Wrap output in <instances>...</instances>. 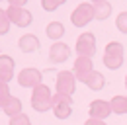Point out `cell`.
<instances>
[{"label":"cell","instance_id":"cell-6","mask_svg":"<svg viewBox=\"0 0 127 125\" xmlns=\"http://www.w3.org/2000/svg\"><path fill=\"white\" fill-rule=\"evenodd\" d=\"M57 90L61 96H70L74 90V74L72 72H61L57 78Z\"/></svg>","mask_w":127,"mask_h":125},{"label":"cell","instance_id":"cell-8","mask_svg":"<svg viewBox=\"0 0 127 125\" xmlns=\"http://www.w3.org/2000/svg\"><path fill=\"white\" fill-rule=\"evenodd\" d=\"M18 80H20L22 86H39V82H41V72L35 70V68H24V70L20 72Z\"/></svg>","mask_w":127,"mask_h":125},{"label":"cell","instance_id":"cell-13","mask_svg":"<svg viewBox=\"0 0 127 125\" xmlns=\"http://www.w3.org/2000/svg\"><path fill=\"white\" fill-rule=\"evenodd\" d=\"M111 14V6L108 0H102V2H96L94 4V16L98 20H106Z\"/></svg>","mask_w":127,"mask_h":125},{"label":"cell","instance_id":"cell-23","mask_svg":"<svg viewBox=\"0 0 127 125\" xmlns=\"http://www.w3.org/2000/svg\"><path fill=\"white\" fill-rule=\"evenodd\" d=\"M61 2H63V0H43V8H45V10H55Z\"/></svg>","mask_w":127,"mask_h":125},{"label":"cell","instance_id":"cell-22","mask_svg":"<svg viewBox=\"0 0 127 125\" xmlns=\"http://www.w3.org/2000/svg\"><path fill=\"white\" fill-rule=\"evenodd\" d=\"M8 98H10V92H8L6 82H0V104H6Z\"/></svg>","mask_w":127,"mask_h":125},{"label":"cell","instance_id":"cell-14","mask_svg":"<svg viewBox=\"0 0 127 125\" xmlns=\"http://www.w3.org/2000/svg\"><path fill=\"white\" fill-rule=\"evenodd\" d=\"M2 108H4V111H6L8 115H12V117H14V115L20 113L22 104H20V100H18V98H12V96H10V98L6 100V104H2Z\"/></svg>","mask_w":127,"mask_h":125},{"label":"cell","instance_id":"cell-3","mask_svg":"<svg viewBox=\"0 0 127 125\" xmlns=\"http://www.w3.org/2000/svg\"><path fill=\"white\" fill-rule=\"evenodd\" d=\"M92 18H96L94 16V6L92 4H80L78 8L72 12V24L74 26H86Z\"/></svg>","mask_w":127,"mask_h":125},{"label":"cell","instance_id":"cell-11","mask_svg":"<svg viewBox=\"0 0 127 125\" xmlns=\"http://www.w3.org/2000/svg\"><path fill=\"white\" fill-rule=\"evenodd\" d=\"M14 72V62L10 57H0V82H8Z\"/></svg>","mask_w":127,"mask_h":125},{"label":"cell","instance_id":"cell-24","mask_svg":"<svg viewBox=\"0 0 127 125\" xmlns=\"http://www.w3.org/2000/svg\"><path fill=\"white\" fill-rule=\"evenodd\" d=\"M86 125H106L102 119H94V117H90L88 121H86Z\"/></svg>","mask_w":127,"mask_h":125},{"label":"cell","instance_id":"cell-2","mask_svg":"<svg viewBox=\"0 0 127 125\" xmlns=\"http://www.w3.org/2000/svg\"><path fill=\"white\" fill-rule=\"evenodd\" d=\"M32 104L39 111H45V109H49V106H53V98H51V92H49L47 86H43V84L35 86L33 96H32Z\"/></svg>","mask_w":127,"mask_h":125},{"label":"cell","instance_id":"cell-12","mask_svg":"<svg viewBox=\"0 0 127 125\" xmlns=\"http://www.w3.org/2000/svg\"><path fill=\"white\" fill-rule=\"evenodd\" d=\"M51 61L53 62H63L66 57H68V47L63 45V43H55L51 47V53H49Z\"/></svg>","mask_w":127,"mask_h":125},{"label":"cell","instance_id":"cell-26","mask_svg":"<svg viewBox=\"0 0 127 125\" xmlns=\"http://www.w3.org/2000/svg\"><path fill=\"white\" fill-rule=\"evenodd\" d=\"M92 2H94V4H96V2H102V0H92Z\"/></svg>","mask_w":127,"mask_h":125},{"label":"cell","instance_id":"cell-17","mask_svg":"<svg viewBox=\"0 0 127 125\" xmlns=\"http://www.w3.org/2000/svg\"><path fill=\"white\" fill-rule=\"evenodd\" d=\"M86 84H88L92 90H102V88H104V76H102L100 72H96V70H94V72L88 76Z\"/></svg>","mask_w":127,"mask_h":125},{"label":"cell","instance_id":"cell-27","mask_svg":"<svg viewBox=\"0 0 127 125\" xmlns=\"http://www.w3.org/2000/svg\"><path fill=\"white\" fill-rule=\"evenodd\" d=\"M125 86H127V76H125Z\"/></svg>","mask_w":127,"mask_h":125},{"label":"cell","instance_id":"cell-21","mask_svg":"<svg viewBox=\"0 0 127 125\" xmlns=\"http://www.w3.org/2000/svg\"><path fill=\"white\" fill-rule=\"evenodd\" d=\"M10 125H30V119H28L26 115H22V113H18V115H14V117H12V121H10Z\"/></svg>","mask_w":127,"mask_h":125},{"label":"cell","instance_id":"cell-16","mask_svg":"<svg viewBox=\"0 0 127 125\" xmlns=\"http://www.w3.org/2000/svg\"><path fill=\"white\" fill-rule=\"evenodd\" d=\"M110 106H111V111H115V113H125L127 111V96H115L110 102Z\"/></svg>","mask_w":127,"mask_h":125},{"label":"cell","instance_id":"cell-15","mask_svg":"<svg viewBox=\"0 0 127 125\" xmlns=\"http://www.w3.org/2000/svg\"><path fill=\"white\" fill-rule=\"evenodd\" d=\"M20 47H22V51L30 53V51H35V49L39 47V41H37V37H33V35H24V37L20 39Z\"/></svg>","mask_w":127,"mask_h":125},{"label":"cell","instance_id":"cell-10","mask_svg":"<svg viewBox=\"0 0 127 125\" xmlns=\"http://www.w3.org/2000/svg\"><path fill=\"white\" fill-rule=\"evenodd\" d=\"M111 113V106L110 102H104V100H96L90 104V115L94 119H104Z\"/></svg>","mask_w":127,"mask_h":125},{"label":"cell","instance_id":"cell-5","mask_svg":"<svg viewBox=\"0 0 127 125\" xmlns=\"http://www.w3.org/2000/svg\"><path fill=\"white\" fill-rule=\"evenodd\" d=\"M94 72V68H92V61H90V57H78L76 62H74V74L82 80V82H86L88 76Z\"/></svg>","mask_w":127,"mask_h":125},{"label":"cell","instance_id":"cell-1","mask_svg":"<svg viewBox=\"0 0 127 125\" xmlns=\"http://www.w3.org/2000/svg\"><path fill=\"white\" fill-rule=\"evenodd\" d=\"M121 62H123V45L117 41L108 43L106 53H104V64L108 68H119Z\"/></svg>","mask_w":127,"mask_h":125},{"label":"cell","instance_id":"cell-7","mask_svg":"<svg viewBox=\"0 0 127 125\" xmlns=\"http://www.w3.org/2000/svg\"><path fill=\"white\" fill-rule=\"evenodd\" d=\"M8 18H10V22H14L18 26H30V22H32V14L30 12H26V10H22V6H10V10L6 12Z\"/></svg>","mask_w":127,"mask_h":125},{"label":"cell","instance_id":"cell-4","mask_svg":"<svg viewBox=\"0 0 127 125\" xmlns=\"http://www.w3.org/2000/svg\"><path fill=\"white\" fill-rule=\"evenodd\" d=\"M76 51L80 57H92V53L96 51V39L92 33H82L76 41Z\"/></svg>","mask_w":127,"mask_h":125},{"label":"cell","instance_id":"cell-9","mask_svg":"<svg viewBox=\"0 0 127 125\" xmlns=\"http://www.w3.org/2000/svg\"><path fill=\"white\" fill-rule=\"evenodd\" d=\"M53 109L57 117H68L70 115V98L68 96H57L53 100Z\"/></svg>","mask_w":127,"mask_h":125},{"label":"cell","instance_id":"cell-20","mask_svg":"<svg viewBox=\"0 0 127 125\" xmlns=\"http://www.w3.org/2000/svg\"><path fill=\"white\" fill-rule=\"evenodd\" d=\"M115 26H117V30L127 33V12H121V14L117 16V22H115Z\"/></svg>","mask_w":127,"mask_h":125},{"label":"cell","instance_id":"cell-18","mask_svg":"<svg viewBox=\"0 0 127 125\" xmlns=\"http://www.w3.org/2000/svg\"><path fill=\"white\" fill-rule=\"evenodd\" d=\"M63 26L59 24V22H53V24H49L47 26V35L49 37H53V39H59L61 35H63Z\"/></svg>","mask_w":127,"mask_h":125},{"label":"cell","instance_id":"cell-19","mask_svg":"<svg viewBox=\"0 0 127 125\" xmlns=\"http://www.w3.org/2000/svg\"><path fill=\"white\" fill-rule=\"evenodd\" d=\"M8 26H10V18H8L6 12L0 10V35H4V33L8 31Z\"/></svg>","mask_w":127,"mask_h":125},{"label":"cell","instance_id":"cell-25","mask_svg":"<svg viewBox=\"0 0 127 125\" xmlns=\"http://www.w3.org/2000/svg\"><path fill=\"white\" fill-rule=\"evenodd\" d=\"M10 2H12V6H22L26 0H10Z\"/></svg>","mask_w":127,"mask_h":125}]
</instances>
